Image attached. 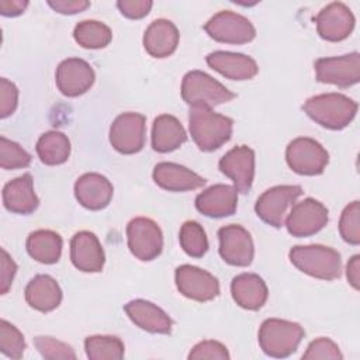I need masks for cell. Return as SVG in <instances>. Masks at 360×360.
<instances>
[{
  "instance_id": "42",
  "label": "cell",
  "mask_w": 360,
  "mask_h": 360,
  "mask_svg": "<svg viewBox=\"0 0 360 360\" xmlns=\"http://www.w3.org/2000/svg\"><path fill=\"white\" fill-rule=\"evenodd\" d=\"M1 257H0V292L6 294L11 287L13 278L17 273V264L11 259V256L1 248Z\"/></svg>"
},
{
  "instance_id": "22",
  "label": "cell",
  "mask_w": 360,
  "mask_h": 360,
  "mask_svg": "<svg viewBox=\"0 0 360 360\" xmlns=\"http://www.w3.org/2000/svg\"><path fill=\"white\" fill-rule=\"evenodd\" d=\"M208 66L231 80H249L259 72L256 60L245 53L215 51L205 58Z\"/></svg>"
},
{
  "instance_id": "16",
  "label": "cell",
  "mask_w": 360,
  "mask_h": 360,
  "mask_svg": "<svg viewBox=\"0 0 360 360\" xmlns=\"http://www.w3.org/2000/svg\"><path fill=\"white\" fill-rule=\"evenodd\" d=\"M319 37L329 42L346 39L354 28V15L352 10L340 1L325 6L314 18Z\"/></svg>"
},
{
  "instance_id": "25",
  "label": "cell",
  "mask_w": 360,
  "mask_h": 360,
  "mask_svg": "<svg viewBox=\"0 0 360 360\" xmlns=\"http://www.w3.org/2000/svg\"><path fill=\"white\" fill-rule=\"evenodd\" d=\"M231 294L233 301L249 311L260 309L269 295L264 280L255 273H242L232 278Z\"/></svg>"
},
{
  "instance_id": "17",
  "label": "cell",
  "mask_w": 360,
  "mask_h": 360,
  "mask_svg": "<svg viewBox=\"0 0 360 360\" xmlns=\"http://www.w3.org/2000/svg\"><path fill=\"white\" fill-rule=\"evenodd\" d=\"M219 170L233 181L238 191L246 194L252 188L255 177V152L246 145L228 150L219 159Z\"/></svg>"
},
{
  "instance_id": "43",
  "label": "cell",
  "mask_w": 360,
  "mask_h": 360,
  "mask_svg": "<svg viewBox=\"0 0 360 360\" xmlns=\"http://www.w3.org/2000/svg\"><path fill=\"white\" fill-rule=\"evenodd\" d=\"M48 6L60 14H77L83 10H86L90 3L84 0H56V1H48Z\"/></svg>"
},
{
  "instance_id": "20",
  "label": "cell",
  "mask_w": 360,
  "mask_h": 360,
  "mask_svg": "<svg viewBox=\"0 0 360 360\" xmlns=\"http://www.w3.org/2000/svg\"><path fill=\"white\" fill-rule=\"evenodd\" d=\"M238 190L235 186L214 184L195 197V208L205 217L224 218L236 211Z\"/></svg>"
},
{
  "instance_id": "28",
  "label": "cell",
  "mask_w": 360,
  "mask_h": 360,
  "mask_svg": "<svg viewBox=\"0 0 360 360\" xmlns=\"http://www.w3.org/2000/svg\"><path fill=\"white\" fill-rule=\"evenodd\" d=\"M150 138L153 150L167 153L180 148L187 141V134L176 117L162 114L153 121Z\"/></svg>"
},
{
  "instance_id": "18",
  "label": "cell",
  "mask_w": 360,
  "mask_h": 360,
  "mask_svg": "<svg viewBox=\"0 0 360 360\" xmlns=\"http://www.w3.org/2000/svg\"><path fill=\"white\" fill-rule=\"evenodd\" d=\"M70 260L84 273H98L104 267L105 256L98 238L89 231L76 232L70 239Z\"/></svg>"
},
{
  "instance_id": "1",
  "label": "cell",
  "mask_w": 360,
  "mask_h": 360,
  "mask_svg": "<svg viewBox=\"0 0 360 360\" xmlns=\"http://www.w3.org/2000/svg\"><path fill=\"white\" fill-rule=\"evenodd\" d=\"M188 128L198 149L212 152L231 139L233 121L229 117L212 111L208 105H191Z\"/></svg>"
},
{
  "instance_id": "8",
  "label": "cell",
  "mask_w": 360,
  "mask_h": 360,
  "mask_svg": "<svg viewBox=\"0 0 360 360\" xmlns=\"http://www.w3.org/2000/svg\"><path fill=\"white\" fill-rule=\"evenodd\" d=\"M127 242L131 253L136 259L150 262L162 252L163 235L155 221L145 217H136L127 225Z\"/></svg>"
},
{
  "instance_id": "15",
  "label": "cell",
  "mask_w": 360,
  "mask_h": 360,
  "mask_svg": "<svg viewBox=\"0 0 360 360\" xmlns=\"http://www.w3.org/2000/svg\"><path fill=\"white\" fill-rule=\"evenodd\" d=\"M94 70L89 62L80 58H68L59 63L55 73L58 90L66 97L84 94L93 86Z\"/></svg>"
},
{
  "instance_id": "38",
  "label": "cell",
  "mask_w": 360,
  "mask_h": 360,
  "mask_svg": "<svg viewBox=\"0 0 360 360\" xmlns=\"http://www.w3.org/2000/svg\"><path fill=\"white\" fill-rule=\"evenodd\" d=\"M302 359L305 360H315V359H332V360H340L343 359V354L340 353L338 345L328 339V338H318L312 340L305 353L302 354Z\"/></svg>"
},
{
  "instance_id": "2",
  "label": "cell",
  "mask_w": 360,
  "mask_h": 360,
  "mask_svg": "<svg viewBox=\"0 0 360 360\" xmlns=\"http://www.w3.org/2000/svg\"><path fill=\"white\" fill-rule=\"evenodd\" d=\"M302 110L323 128L339 131L346 128L357 112V103L340 93H323L309 97Z\"/></svg>"
},
{
  "instance_id": "11",
  "label": "cell",
  "mask_w": 360,
  "mask_h": 360,
  "mask_svg": "<svg viewBox=\"0 0 360 360\" xmlns=\"http://www.w3.org/2000/svg\"><path fill=\"white\" fill-rule=\"evenodd\" d=\"M316 80L321 83L350 87L360 80V55L352 52L342 56L319 58L314 63Z\"/></svg>"
},
{
  "instance_id": "7",
  "label": "cell",
  "mask_w": 360,
  "mask_h": 360,
  "mask_svg": "<svg viewBox=\"0 0 360 360\" xmlns=\"http://www.w3.org/2000/svg\"><path fill=\"white\" fill-rule=\"evenodd\" d=\"M301 194L302 187L297 184L274 186L256 200L255 211L263 222L280 228L284 225L288 210L295 204Z\"/></svg>"
},
{
  "instance_id": "10",
  "label": "cell",
  "mask_w": 360,
  "mask_h": 360,
  "mask_svg": "<svg viewBox=\"0 0 360 360\" xmlns=\"http://www.w3.org/2000/svg\"><path fill=\"white\" fill-rule=\"evenodd\" d=\"M145 115L139 112L120 114L110 127V143L122 155H134L142 150L146 134Z\"/></svg>"
},
{
  "instance_id": "13",
  "label": "cell",
  "mask_w": 360,
  "mask_h": 360,
  "mask_svg": "<svg viewBox=\"0 0 360 360\" xmlns=\"http://www.w3.org/2000/svg\"><path fill=\"white\" fill-rule=\"evenodd\" d=\"M174 280L180 294L190 300L207 302L219 295L218 280L211 273L197 266H179L174 271Z\"/></svg>"
},
{
  "instance_id": "14",
  "label": "cell",
  "mask_w": 360,
  "mask_h": 360,
  "mask_svg": "<svg viewBox=\"0 0 360 360\" xmlns=\"http://www.w3.org/2000/svg\"><path fill=\"white\" fill-rule=\"evenodd\" d=\"M219 256L231 266L246 267L255 256V246L250 233L238 224L225 225L218 229Z\"/></svg>"
},
{
  "instance_id": "21",
  "label": "cell",
  "mask_w": 360,
  "mask_h": 360,
  "mask_svg": "<svg viewBox=\"0 0 360 360\" xmlns=\"http://www.w3.org/2000/svg\"><path fill=\"white\" fill-rule=\"evenodd\" d=\"M128 318L141 329L150 333L167 335L172 332L170 316L158 305L146 300H132L124 305Z\"/></svg>"
},
{
  "instance_id": "45",
  "label": "cell",
  "mask_w": 360,
  "mask_h": 360,
  "mask_svg": "<svg viewBox=\"0 0 360 360\" xmlns=\"http://www.w3.org/2000/svg\"><path fill=\"white\" fill-rule=\"evenodd\" d=\"M346 277L354 290L360 288V256L354 255L346 266Z\"/></svg>"
},
{
  "instance_id": "9",
  "label": "cell",
  "mask_w": 360,
  "mask_h": 360,
  "mask_svg": "<svg viewBox=\"0 0 360 360\" xmlns=\"http://www.w3.org/2000/svg\"><path fill=\"white\" fill-rule=\"evenodd\" d=\"M204 31L218 42L224 44H246L256 37L253 24L243 15L222 10L214 14L204 25Z\"/></svg>"
},
{
  "instance_id": "33",
  "label": "cell",
  "mask_w": 360,
  "mask_h": 360,
  "mask_svg": "<svg viewBox=\"0 0 360 360\" xmlns=\"http://www.w3.org/2000/svg\"><path fill=\"white\" fill-rule=\"evenodd\" d=\"M181 249L191 257H202L208 250V239L204 228L195 221H186L179 233Z\"/></svg>"
},
{
  "instance_id": "37",
  "label": "cell",
  "mask_w": 360,
  "mask_h": 360,
  "mask_svg": "<svg viewBox=\"0 0 360 360\" xmlns=\"http://www.w3.org/2000/svg\"><path fill=\"white\" fill-rule=\"evenodd\" d=\"M34 343L44 359H49V360L76 359V353L70 345L60 342L58 339H53L51 336H37L34 339Z\"/></svg>"
},
{
  "instance_id": "29",
  "label": "cell",
  "mask_w": 360,
  "mask_h": 360,
  "mask_svg": "<svg viewBox=\"0 0 360 360\" xmlns=\"http://www.w3.org/2000/svg\"><path fill=\"white\" fill-rule=\"evenodd\" d=\"M62 238L51 229H38L28 235L25 246L28 255L44 264H53L62 255Z\"/></svg>"
},
{
  "instance_id": "6",
  "label": "cell",
  "mask_w": 360,
  "mask_h": 360,
  "mask_svg": "<svg viewBox=\"0 0 360 360\" xmlns=\"http://www.w3.org/2000/svg\"><path fill=\"white\" fill-rule=\"evenodd\" d=\"M285 160L288 167L297 174L316 176L323 173L329 162V153L318 141L300 136L287 145Z\"/></svg>"
},
{
  "instance_id": "4",
  "label": "cell",
  "mask_w": 360,
  "mask_h": 360,
  "mask_svg": "<svg viewBox=\"0 0 360 360\" xmlns=\"http://www.w3.org/2000/svg\"><path fill=\"white\" fill-rule=\"evenodd\" d=\"M305 332L297 322L269 318L259 329V345L264 354L274 359L291 356L301 343Z\"/></svg>"
},
{
  "instance_id": "40",
  "label": "cell",
  "mask_w": 360,
  "mask_h": 360,
  "mask_svg": "<svg viewBox=\"0 0 360 360\" xmlns=\"http://www.w3.org/2000/svg\"><path fill=\"white\" fill-rule=\"evenodd\" d=\"M18 104V89L17 86L7 80L0 79V118H7L11 115Z\"/></svg>"
},
{
  "instance_id": "30",
  "label": "cell",
  "mask_w": 360,
  "mask_h": 360,
  "mask_svg": "<svg viewBox=\"0 0 360 360\" xmlns=\"http://www.w3.org/2000/svg\"><path fill=\"white\" fill-rule=\"evenodd\" d=\"M35 150L44 165H62L70 156V141L60 131H48L37 141Z\"/></svg>"
},
{
  "instance_id": "27",
  "label": "cell",
  "mask_w": 360,
  "mask_h": 360,
  "mask_svg": "<svg viewBox=\"0 0 360 360\" xmlns=\"http://www.w3.org/2000/svg\"><path fill=\"white\" fill-rule=\"evenodd\" d=\"M24 292L27 304L39 312H51L62 301V290L58 281L49 274H37L32 277Z\"/></svg>"
},
{
  "instance_id": "26",
  "label": "cell",
  "mask_w": 360,
  "mask_h": 360,
  "mask_svg": "<svg viewBox=\"0 0 360 360\" xmlns=\"http://www.w3.org/2000/svg\"><path fill=\"white\" fill-rule=\"evenodd\" d=\"M179 38V30L172 21L158 18L149 24L143 34V48L153 58H166L176 51Z\"/></svg>"
},
{
  "instance_id": "23",
  "label": "cell",
  "mask_w": 360,
  "mask_h": 360,
  "mask_svg": "<svg viewBox=\"0 0 360 360\" xmlns=\"http://www.w3.org/2000/svg\"><path fill=\"white\" fill-rule=\"evenodd\" d=\"M152 177L155 183L167 191H188L200 188L205 184V179L187 169L186 166L172 163V162H160L155 166Z\"/></svg>"
},
{
  "instance_id": "3",
  "label": "cell",
  "mask_w": 360,
  "mask_h": 360,
  "mask_svg": "<svg viewBox=\"0 0 360 360\" xmlns=\"http://www.w3.org/2000/svg\"><path fill=\"white\" fill-rule=\"evenodd\" d=\"M288 257L298 270L311 277L328 281L340 277L342 259L339 252L333 248L323 245H298L290 250Z\"/></svg>"
},
{
  "instance_id": "41",
  "label": "cell",
  "mask_w": 360,
  "mask_h": 360,
  "mask_svg": "<svg viewBox=\"0 0 360 360\" xmlns=\"http://www.w3.org/2000/svg\"><path fill=\"white\" fill-rule=\"evenodd\" d=\"M153 3L150 0H120L117 1V7L121 14L131 20H139L148 15Z\"/></svg>"
},
{
  "instance_id": "12",
  "label": "cell",
  "mask_w": 360,
  "mask_h": 360,
  "mask_svg": "<svg viewBox=\"0 0 360 360\" xmlns=\"http://www.w3.org/2000/svg\"><path fill=\"white\" fill-rule=\"evenodd\" d=\"M328 208L315 198H305L291 207L285 218L288 233L297 238L315 235L328 224Z\"/></svg>"
},
{
  "instance_id": "44",
  "label": "cell",
  "mask_w": 360,
  "mask_h": 360,
  "mask_svg": "<svg viewBox=\"0 0 360 360\" xmlns=\"http://www.w3.org/2000/svg\"><path fill=\"white\" fill-rule=\"evenodd\" d=\"M27 0H0V14L4 17H15L27 8Z\"/></svg>"
},
{
  "instance_id": "5",
  "label": "cell",
  "mask_w": 360,
  "mask_h": 360,
  "mask_svg": "<svg viewBox=\"0 0 360 360\" xmlns=\"http://www.w3.org/2000/svg\"><path fill=\"white\" fill-rule=\"evenodd\" d=\"M181 97L191 105H219L236 97L222 83L201 70H190L181 82Z\"/></svg>"
},
{
  "instance_id": "34",
  "label": "cell",
  "mask_w": 360,
  "mask_h": 360,
  "mask_svg": "<svg viewBox=\"0 0 360 360\" xmlns=\"http://www.w3.org/2000/svg\"><path fill=\"white\" fill-rule=\"evenodd\" d=\"M25 350V340L22 333L17 326L7 322L6 319L0 321V352L8 359L18 360L22 357Z\"/></svg>"
},
{
  "instance_id": "39",
  "label": "cell",
  "mask_w": 360,
  "mask_h": 360,
  "mask_svg": "<svg viewBox=\"0 0 360 360\" xmlns=\"http://www.w3.org/2000/svg\"><path fill=\"white\" fill-rule=\"evenodd\" d=\"M229 357L231 356L228 353V349L221 342L217 340H202L197 343L188 353L190 360H228Z\"/></svg>"
},
{
  "instance_id": "24",
  "label": "cell",
  "mask_w": 360,
  "mask_h": 360,
  "mask_svg": "<svg viewBox=\"0 0 360 360\" xmlns=\"http://www.w3.org/2000/svg\"><path fill=\"white\" fill-rule=\"evenodd\" d=\"M1 197L4 208L14 214H31L39 205V198L34 191L32 176L30 173L18 176L6 183Z\"/></svg>"
},
{
  "instance_id": "36",
  "label": "cell",
  "mask_w": 360,
  "mask_h": 360,
  "mask_svg": "<svg viewBox=\"0 0 360 360\" xmlns=\"http://www.w3.org/2000/svg\"><path fill=\"white\" fill-rule=\"evenodd\" d=\"M31 163V155L17 142L0 136V166L4 170L27 167Z\"/></svg>"
},
{
  "instance_id": "19",
  "label": "cell",
  "mask_w": 360,
  "mask_h": 360,
  "mask_svg": "<svg viewBox=\"0 0 360 360\" xmlns=\"http://www.w3.org/2000/svg\"><path fill=\"white\" fill-rule=\"evenodd\" d=\"M114 194L111 181L100 173H84L75 183V197L90 211L105 208Z\"/></svg>"
},
{
  "instance_id": "32",
  "label": "cell",
  "mask_w": 360,
  "mask_h": 360,
  "mask_svg": "<svg viewBox=\"0 0 360 360\" xmlns=\"http://www.w3.org/2000/svg\"><path fill=\"white\" fill-rule=\"evenodd\" d=\"M84 350L90 360H120L124 357V343L117 336L93 335L84 340Z\"/></svg>"
},
{
  "instance_id": "35",
  "label": "cell",
  "mask_w": 360,
  "mask_h": 360,
  "mask_svg": "<svg viewBox=\"0 0 360 360\" xmlns=\"http://www.w3.org/2000/svg\"><path fill=\"white\" fill-rule=\"evenodd\" d=\"M339 232L345 242L357 246L360 243V204L353 201L345 207L339 219Z\"/></svg>"
},
{
  "instance_id": "31",
  "label": "cell",
  "mask_w": 360,
  "mask_h": 360,
  "mask_svg": "<svg viewBox=\"0 0 360 360\" xmlns=\"http://www.w3.org/2000/svg\"><path fill=\"white\" fill-rule=\"evenodd\" d=\"M75 41L87 49H100L107 46L112 39V32L101 21L83 20L73 30Z\"/></svg>"
}]
</instances>
